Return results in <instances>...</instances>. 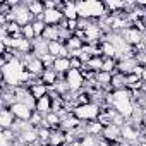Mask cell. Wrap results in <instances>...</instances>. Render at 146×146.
<instances>
[{
  "mask_svg": "<svg viewBox=\"0 0 146 146\" xmlns=\"http://www.w3.org/2000/svg\"><path fill=\"white\" fill-rule=\"evenodd\" d=\"M78 14L83 19H91V21H100L107 12L105 4L98 2V0H83V2H76Z\"/></svg>",
  "mask_w": 146,
  "mask_h": 146,
  "instance_id": "obj_1",
  "label": "cell"
},
{
  "mask_svg": "<svg viewBox=\"0 0 146 146\" xmlns=\"http://www.w3.org/2000/svg\"><path fill=\"white\" fill-rule=\"evenodd\" d=\"M100 113V105L96 103H88V105H79L74 110V115L81 120V122H90V120H96Z\"/></svg>",
  "mask_w": 146,
  "mask_h": 146,
  "instance_id": "obj_2",
  "label": "cell"
},
{
  "mask_svg": "<svg viewBox=\"0 0 146 146\" xmlns=\"http://www.w3.org/2000/svg\"><path fill=\"white\" fill-rule=\"evenodd\" d=\"M65 83H67L70 93H79V91L84 88V78H83V74H81V70L70 69L67 74H65Z\"/></svg>",
  "mask_w": 146,
  "mask_h": 146,
  "instance_id": "obj_3",
  "label": "cell"
},
{
  "mask_svg": "<svg viewBox=\"0 0 146 146\" xmlns=\"http://www.w3.org/2000/svg\"><path fill=\"white\" fill-rule=\"evenodd\" d=\"M14 14H16V23L19 26H28V24H33L35 23V16L29 12L28 5L23 2L21 5L14 7Z\"/></svg>",
  "mask_w": 146,
  "mask_h": 146,
  "instance_id": "obj_4",
  "label": "cell"
},
{
  "mask_svg": "<svg viewBox=\"0 0 146 146\" xmlns=\"http://www.w3.org/2000/svg\"><path fill=\"white\" fill-rule=\"evenodd\" d=\"M120 35H122V38L125 40V43H127L129 46H137V45L143 41V33H141L139 29H136V28H127V29H124Z\"/></svg>",
  "mask_w": 146,
  "mask_h": 146,
  "instance_id": "obj_5",
  "label": "cell"
},
{
  "mask_svg": "<svg viewBox=\"0 0 146 146\" xmlns=\"http://www.w3.org/2000/svg\"><path fill=\"white\" fill-rule=\"evenodd\" d=\"M11 112L14 113V117H16V119H21V120H28V122H29V119H31V115H33V110H31L28 105L21 103V102L14 103V105L11 107Z\"/></svg>",
  "mask_w": 146,
  "mask_h": 146,
  "instance_id": "obj_6",
  "label": "cell"
},
{
  "mask_svg": "<svg viewBox=\"0 0 146 146\" xmlns=\"http://www.w3.org/2000/svg\"><path fill=\"white\" fill-rule=\"evenodd\" d=\"M29 9V12L35 16V21H43L45 17V5H43V0H28L24 2Z\"/></svg>",
  "mask_w": 146,
  "mask_h": 146,
  "instance_id": "obj_7",
  "label": "cell"
},
{
  "mask_svg": "<svg viewBox=\"0 0 146 146\" xmlns=\"http://www.w3.org/2000/svg\"><path fill=\"white\" fill-rule=\"evenodd\" d=\"M46 26H58L64 21V14L58 9H48L45 11V17H43Z\"/></svg>",
  "mask_w": 146,
  "mask_h": 146,
  "instance_id": "obj_8",
  "label": "cell"
},
{
  "mask_svg": "<svg viewBox=\"0 0 146 146\" xmlns=\"http://www.w3.org/2000/svg\"><path fill=\"white\" fill-rule=\"evenodd\" d=\"M28 90H29V93L35 96V100H40V98L46 96V95H48V91H50V88H48V86H45L40 79H38V81H35V83H31V84L28 86Z\"/></svg>",
  "mask_w": 146,
  "mask_h": 146,
  "instance_id": "obj_9",
  "label": "cell"
},
{
  "mask_svg": "<svg viewBox=\"0 0 146 146\" xmlns=\"http://www.w3.org/2000/svg\"><path fill=\"white\" fill-rule=\"evenodd\" d=\"M58 72L55 70V69H45V72L40 76V81L45 84V86H48V88H53L57 83H58Z\"/></svg>",
  "mask_w": 146,
  "mask_h": 146,
  "instance_id": "obj_10",
  "label": "cell"
},
{
  "mask_svg": "<svg viewBox=\"0 0 146 146\" xmlns=\"http://www.w3.org/2000/svg\"><path fill=\"white\" fill-rule=\"evenodd\" d=\"M26 70L29 72V74H33L35 78H40L43 72H45V65H43V62H41L38 57H33V58L26 64Z\"/></svg>",
  "mask_w": 146,
  "mask_h": 146,
  "instance_id": "obj_11",
  "label": "cell"
},
{
  "mask_svg": "<svg viewBox=\"0 0 146 146\" xmlns=\"http://www.w3.org/2000/svg\"><path fill=\"white\" fill-rule=\"evenodd\" d=\"M103 137H107L110 143H119V141H122V131H120V127L110 124V125L105 127V131H103Z\"/></svg>",
  "mask_w": 146,
  "mask_h": 146,
  "instance_id": "obj_12",
  "label": "cell"
},
{
  "mask_svg": "<svg viewBox=\"0 0 146 146\" xmlns=\"http://www.w3.org/2000/svg\"><path fill=\"white\" fill-rule=\"evenodd\" d=\"M33 53L38 58H41L45 55H50V52H48V41H45L43 38H36L33 41Z\"/></svg>",
  "mask_w": 146,
  "mask_h": 146,
  "instance_id": "obj_13",
  "label": "cell"
},
{
  "mask_svg": "<svg viewBox=\"0 0 146 146\" xmlns=\"http://www.w3.org/2000/svg\"><path fill=\"white\" fill-rule=\"evenodd\" d=\"M84 131H86V134H90V136L100 137V136H103L105 127H103L98 120H90V122H84Z\"/></svg>",
  "mask_w": 146,
  "mask_h": 146,
  "instance_id": "obj_14",
  "label": "cell"
},
{
  "mask_svg": "<svg viewBox=\"0 0 146 146\" xmlns=\"http://www.w3.org/2000/svg\"><path fill=\"white\" fill-rule=\"evenodd\" d=\"M14 122H16V117L11 112V108H2L0 110V127L2 129H11Z\"/></svg>",
  "mask_w": 146,
  "mask_h": 146,
  "instance_id": "obj_15",
  "label": "cell"
},
{
  "mask_svg": "<svg viewBox=\"0 0 146 146\" xmlns=\"http://www.w3.org/2000/svg\"><path fill=\"white\" fill-rule=\"evenodd\" d=\"M53 69L58 72L60 76H65L67 72L70 70V58H65V57H58V58H55Z\"/></svg>",
  "mask_w": 146,
  "mask_h": 146,
  "instance_id": "obj_16",
  "label": "cell"
},
{
  "mask_svg": "<svg viewBox=\"0 0 146 146\" xmlns=\"http://www.w3.org/2000/svg\"><path fill=\"white\" fill-rule=\"evenodd\" d=\"M62 14H64V17H65L67 21H76V19H79L76 2H65V7H64Z\"/></svg>",
  "mask_w": 146,
  "mask_h": 146,
  "instance_id": "obj_17",
  "label": "cell"
},
{
  "mask_svg": "<svg viewBox=\"0 0 146 146\" xmlns=\"http://www.w3.org/2000/svg\"><path fill=\"white\" fill-rule=\"evenodd\" d=\"M36 110H38L40 113H43V115L50 113V112H52V96L46 95V96L36 100Z\"/></svg>",
  "mask_w": 146,
  "mask_h": 146,
  "instance_id": "obj_18",
  "label": "cell"
},
{
  "mask_svg": "<svg viewBox=\"0 0 146 146\" xmlns=\"http://www.w3.org/2000/svg\"><path fill=\"white\" fill-rule=\"evenodd\" d=\"M41 38L45 40V41H57L58 38H60V35H58V26H46L45 28V31H43V35H41Z\"/></svg>",
  "mask_w": 146,
  "mask_h": 146,
  "instance_id": "obj_19",
  "label": "cell"
},
{
  "mask_svg": "<svg viewBox=\"0 0 146 146\" xmlns=\"http://www.w3.org/2000/svg\"><path fill=\"white\" fill-rule=\"evenodd\" d=\"M103 64H105V57L103 55H96V57H91V60L86 64L91 70H95V72H100L102 69H103Z\"/></svg>",
  "mask_w": 146,
  "mask_h": 146,
  "instance_id": "obj_20",
  "label": "cell"
},
{
  "mask_svg": "<svg viewBox=\"0 0 146 146\" xmlns=\"http://www.w3.org/2000/svg\"><path fill=\"white\" fill-rule=\"evenodd\" d=\"M83 45H84V41H83V40H79L78 36H72V38L65 43V46L69 48V52H78V50H83Z\"/></svg>",
  "mask_w": 146,
  "mask_h": 146,
  "instance_id": "obj_21",
  "label": "cell"
},
{
  "mask_svg": "<svg viewBox=\"0 0 146 146\" xmlns=\"http://www.w3.org/2000/svg\"><path fill=\"white\" fill-rule=\"evenodd\" d=\"M21 36L28 41H35L36 40V35H35V29H33V24H28V26H23L21 29Z\"/></svg>",
  "mask_w": 146,
  "mask_h": 146,
  "instance_id": "obj_22",
  "label": "cell"
},
{
  "mask_svg": "<svg viewBox=\"0 0 146 146\" xmlns=\"http://www.w3.org/2000/svg\"><path fill=\"white\" fill-rule=\"evenodd\" d=\"M45 28H46L45 21H35V23H33V29H35V35H36V38H41V35H43Z\"/></svg>",
  "mask_w": 146,
  "mask_h": 146,
  "instance_id": "obj_23",
  "label": "cell"
},
{
  "mask_svg": "<svg viewBox=\"0 0 146 146\" xmlns=\"http://www.w3.org/2000/svg\"><path fill=\"white\" fill-rule=\"evenodd\" d=\"M141 79H143V83H146V67H144V70H143V78H141Z\"/></svg>",
  "mask_w": 146,
  "mask_h": 146,
  "instance_id": "obj_24",
  "label": "cell"
},
{
  "mask_svg": "<svg viewBox=\"0 0 146 146\" xmlns=\"http://www.w3.org/2000/svg\"><path fill=\"white\" fill-rule=\"evenodd\" d=\"M139 146H146V141H143V143H139Z\"/></svg>",
  "mask_w": 146,
  "mask_h": 146,
  "instance_id": "obj_25",
  "label": "cell"
},
{
  "mask_svg": "<svg viewBox=\"0 0 146 146\" xmlns=\"http://www.w3.org/2000/svg\"><path fill=\"white\" fill-rule=\"evenodd\" d=\"M41 146H52V144H50V143H46V144H41Z\"/></svg>",
  "mask_w": 146,
  "mask_h": 146,
  "instance_id": "obj_26",
  "label": "cell"
},
{
  "mask_svg": "<svg viewBox=\"0 0 146 146\" xmlns=\"http://www.w3.org/2000/svg\"><path fill=\"white\" fill-rule=\"evenodd\" d=\"M136 146H139V144H136Z\"/></svg>",
  "mask_w": 146,
  "mask_h": 146,
  "instance_id": "obj_27",
  "label": "cell"
}]
</instances>
